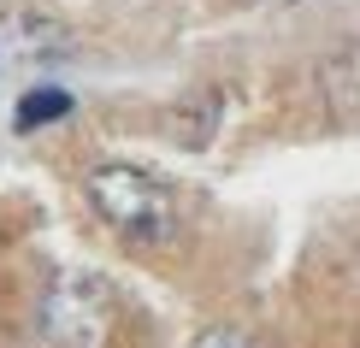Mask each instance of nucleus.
I'll return each instance as SVG.
<instances>
[{
    "instance_id": "1",
    "label": "nucleus",
    "mask_w": 360,
    "mask_h": 348,
    "mask_svg": "<svg viewBox=\"0 0 360 348\" xmlns=\"http://www.w3.org/2000/svg\"><path fill=\"white\" fill-rule=\"evenodd\" d=\"M89 207L112 236L136 242V248H154V242H166L177 231V195L154 172L124 165V160L89 172Z\"/></svg>"
},
{
    "instance_id": "2",
    "label": "nucleus",
    "mask_w": 360,
    "mask_h": 348,
    "mask_svg": "<svg viewBox=\"0 0 360 348\" xmlns=\"http://www.w3.org/2000/svg\"><path fill=\"white\" fill-rule=\"evenodd\" d=\"M112 313V290L89 271H59L53 290L41 295V330L53 348H95Z\"/></svg>"
},
{
    "instance_id": "5",
    "label": "nucleus",
    "mask_w": 360,
    "mask_h": 348,
    "mask_svg": "<svg viewBox=\"0 0 360 348\" xmlns=\"http://www.w3.org/2000/svg\"><path fill=\"white\" fill-rule=\"evenodd\" d=\"M189 348H260V342H254L248 330H236V325H207Z\"/></svg>"
},
{
    "instance_id": "3",
    "label": "nucleus",
    "mask_w": 360,
    "mask_h": 348,
    "mask_svg": "<svg viewBox=\"0 0 360 348\" xmlns=\"http://www.w3.org/2000/svg\"><path fill=\"white\" fill-rule=\"evenodd\" d=\"M71 59V30L48 12H0V77L18 71H53Z\"/></svg>"
},
{
    "instance_id": "4",
    "label": "nucleus",
    "mask_w": 360,
    "mask_h": 348,
    "mask_svg": "<svg viewBox=\"0 0 360 348\" xmlns=\"http://www.w3.org/2000/svg\"><path fill=\"white\" fill-rule=\"evenodd\" d=\"M71 112V95L65 89H30L18 101V130H36V124H53V118Z\"/></svg>"
}]
</instances>
